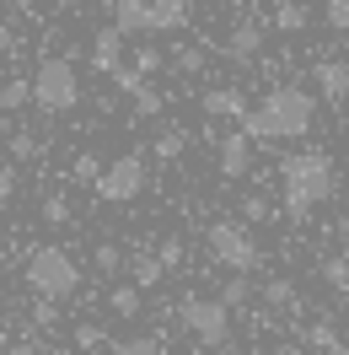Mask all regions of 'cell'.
<instances>
[{
	"mask_svg": "<svg viewBox=\"0 0 349 355\" xmlns=\"http://www.w3.org/2000/svg\"><path fill=\"white\" fill-rule=\"evenodd\" d=\"M220 49H226L231 65H253V60L263 54V22H258V17H242V22L226 33V44H220Z\"/></svg>",
	"mask_w": 349,
	"mask_h": 355,
	"instance_id": "obj_8",
	"label": "cell"
},
{
	"mask_svg": "<svg viewBox=\"0 0 349 355\" xmlns=\"http://www.w3.org/2000/svg\"><path fill=\"white\" fill-rule=\"evenodd\" d=\"M60 323V302H48V296H33V323L27 329L38 334V329H54Z\"/></svg>",
	"mask_w": 349,
	"mask_h": 355,
	"instance_id": "obj_27",
	"label": "cell"
},
{
	"mask_svg": "<svg viewBox=\"0 0 349 355\" xmlns=\"http://www.w3.org/2000/svg\"><path fill=\"white\" fill-rule=\"evenodd\" d=\"M97 173H102L97 151H75V162H70V178H75V183H97Z\"/></svg>",
	"mask_w": 349,
	"mask_h": 355,
	"instance_id": "obj_29",
	"label": "cell"
},
{
	"mask_svg": "<svg viewBox=\"0 0 349 355\" xmlns=\"http://www.w3.org/2000/svg\"><path fill=\"white\" fill-rule=\"evenodd\" d=\"M177 323L204 350H226L231 345V307L220 296H183L177 302Z\"/></svg>",
	"mask_w": 349,
	"mask_h": 355,
	"instance_id": "obj_6",
	"label": "cell"
},
{
	"mask_svg": "<svg viewBox=\"0 0 349 355\" xmlns=\"http://www.w3.org/2000/svg\"><path fill=\"white\" fill-rule=\"evenodd\" d=\"M323 355H349V345H344V339H339V345H333V350H323Z\"/></svg>",
	"mask_w": 349,
	"mask_h": 355,
	"instance_id": "obj_40",
	"label": "cell"
},
{
	"mask_svg": "<svg viewBox=\"0 0 349 355\" xmlns=\"http://www.w3.org/2000/svg\"><path fill=\"white\" fill-rule=\"evenodd\" d=\"M108 307H113V318H140L145 291H140V286H113V291H108Z\"/></svg>",
	"mask_w": 349,
	"mask_h": 355,
	"instance_id": "obj_18",
	"label": "cell"
},
{
	"mask_svg": "<svg viewBox=\"0 0 349 355\" xmlns=\"http://www.w3.org/2000/svg\"><path fill=\"white\" fill-rule=\"evenodd\" d=\"M263 302L274 312H290L301 296H296V280H285V275H274V280H263Z\"/></svg>",
	"mask_w": 349,
	"mask_h": 355,
	"instance_id": "obj_19",
	"label": "cell"
},
{
	"mask_svg": "<svg viewBox=\"0 0 349 355\" xmlns=\"http://www.w3.org/2000/svg\"><path fill=\"white\" fill-rule=\"evenodd\" d=\"M124 65H129L134 76H145V81H151V76H156L161 65H167V60H161V49H151V44H145L140 54H134V60H124Z\"/></svg>",
	"mask_w": 349,
	"mask_h": 355,
	"instance_id": "obj_28",
	"label": "cell"
},
{
	"mask_svg": "<svg viewBox=\"0 0 349 355\" xmlns=\"http://www.w3.org/2000/svg\"><path fill=\"white\" fill-rule=\"evenodd\" d=\"M220 173L226 178H247L253 173V140H247L242 130L220 135Z\"/></svg>",
	"mask_w": 349,
	"mask_h": 355,
	"instance_id": "obj_13",
	"label": "cell"
},
{
	"mask_svg": "<svg viewBox=\"0 0 349 355\" xmlns=\"http://www.w3.org/2000/svg\"><path fill=\"white\" fill-rule=\"evenodd\" d=\"M6 44H11V27H0V49H6Z\"/></svg>",
	"mask_w": 349,
	"mask_h": 355,
	"instance_id": "obj_42",
	"label": "cell"
},
{
	"mask_svg": "<svg viewBox=\"0 0 349 355\" xmlns=\"http://www.w3.org/2000/svg\"><path fill=\"white\" fill-rule=\"evenodd\" d=\"M172 70H183V76H199V70H204V49H177V54H172Z\"/></svg>",
	"mask_w": 349,
	"mask_h": 355,
	"instance_id": "obj_36",
	"label": "cell"
},
{
	"mask_svg": "<svg viewBox=\"0 0 349 355\" xmlns=\"http://www.w3.org/2000/svg\"><path fill=\"white\" fill-rule=\"evenodd\" d=\"M11 194H17V167L6 162V167H0V205L11 200Z\"/></svg>",
	"mask_w": 349,
	"mask_h": 355,
	"instance_id": "obj_38",
	"label": "cell"
},
{
	"mask_svg": "<svg viewBox=\"0 0 349 355\" xmlns=\"http://www.w3.org/2000/svg\"><path fill=\"white\" fill-rule=\"evenodd\" d=\"M124 65V33L118 27H97V38H91V70L97 76H113V70Z\"/></svg>",
	"mask_w": 349,
	"mask_h": 355,
	"instance_id": "obj_11",
	"label": "cell"
},
{
	"mask_svg": "<svg viewBox=\"0 0 349 355\" xmlns=\"http://www.w3.org/2000/svg\"><path fill=\"white\" fill-rule=\"evenodd\" d=\"M339 259H344V264H349V232H344V248H339Z\"/></svg>",
	"mask_w": 349,
	"mask_h": 355,
	"instance_id": "obj_41",
	"label": "cell"
},
{
	"mask_svg": "<svg viewBox=\"0 0 349 355\" xmlns=\"http://www.w3.org/2000/svg\"><path fill=\"white\" fill-rule=\"evenodd\" d=\"M70 216H75V210H70L65 194H48V200H44V221H48V226H65Z\"/></svg>",
	"mask_w": 349,
	"mask_h": 355,
	"instance_id": "obj_34",
	"label": "cell"
},
{
	"mask_svg": "<svg viewBox=\"0 0 349 355\" xmlns=\"http://www.w3.org/2000/svg\"><path fill=\"white\" fill-rule=\"evenodd\" d=\"M6 355H44V345L33 334H22V339H6Z\"/></svg>",
	"mask_w": 349,
	"mask_h": 355,
	"instance_id": "obj_37",
	"label": "cell"
},
{
	"mask_svg": "<svg viewBox=\"0 0 349 355\" xmlns=\"http://www.w3.org/2000/svg\"><path fill=\"white\" fill-rule=\"evenodd\" d=\"M151 151H156V162H177V156L188 151V135H183V130H161Z\"/></svg>",
	"mask_w": 349,
	"mask_h": 355,
	"instance_id": "obj_23",
	"label": "cell"
},
{
	"mask_svg": "<svg viewBox=\"0 0 349 355\" xmlns=\"http://www.w3.org/2000/svg\"><path fill=\"white\" fill-rule=\"evenodd\" d=\"M220 355H231V345H226V350H220Z\"/></svg>",
	"mask_w": 349,
	"mask_h": 355,
	"instance_id": "obj_43",
	"label": "cell"
},
{
	"mask_svg": "<svg viewBox=\"0 0 349 355\" xmlns=\"http://www.w3.org/2000/svg\"><path fill=\"white\" fill-rule=\"evenodd\" d=\"M323 22L333 33H349V0H323Z\"/></svg>",
	"mask_w": 349,
	"mask_h": 355,
	"instance_id": "obj_33",
	"label": "cell"
},
{
	"mask_svg": "<svg viewBox=\"0 0 349 355\" xmlns=\"http://www.w3.org/2000/svg\"><path fill=\"white\" fill-rule=\"evenodd\" d=\"M199 108H204V119H231V124H242V113L253 108V103H247L237 87H210L199 97Z\"/></svg>",
	"mask_w": 349,
	"mask_h": 355,
	"instance_id": "obj_12",
	"label": "cell"
},
{
	"mask_svg": "<svg viewBox=\"0 0 349 355\" xmlns=\"http://www.w3.org/2000/svg\"><path fill=\"white\" fill-rule=\"evenodd\" d=\"M145 17H151V0H113V27L129 38V33H145Z\"/></svg>",
	"mask_w": 349,
	"mask_h": 355,
	"instance_id": "obj_15",
	"label": "cell"
},
{
	"mask_svg": "<svg viewBox=\"0 0 349 355\" xmlns=\"http://www.w3.org/2000/svg\"><path fill=\"white\" fill-rule=\"evenodd\" d=\"M188 22H194V0H151L145 33H183Z\"/></svg>",
	"mask_w": 349,
	"mask_h": 355,
	"instance_id": "obj_10",
	"label": "cell"
},
{
	"mask_svg": "<svg viewBox=\"0 0 349 355\" xmlns=\"http://www.w3.org/2000/svg\"><path fill=\"white\" fill-rule=\"evenodd\" d=\"M91 269L108 275V280H113V275H124V248H118V243H97V248H91Z\"/></svg>",
	"mask_w": 349,
	"mask_h": 355,
	"instance_id": "obj_21",
	"label": "cell"
},
{
	"mask_svg": "<svg viewBox=\"0 0 349 355\" xmlns=\"http://www.w3.org/2000/svg\"><path fill=\"white\" fill-rule=\"evenodd\" d=\"M204 243H210V259H215L226 275H253V269L263 264V248L253 243V226L242 221H210V232H204Z\"/></svg>",
	"mask_w": 349,
	"mask_h": 355,
	"instance_id": "obj_5",
	"label": "cell"
},
{
	"mask_svg": "<svg viewBox=\"0 0 349 355\" xmlns=\"http://www.w3.org/2000/svg\"><path fill=\"white\" fill-rule=\"evenodd\" d=\"M6 151H11V162H33V156H38V135L17 130L11 140H6Z\"/></svg>",
	"mask_w": 349,
	"mask_h": 355,
	"instance_id": "obj_30",
	"label": "cell"
},
{
	"mask_svg": "<svg viewBox=\"0 0 349 355\" xmlns=\"http://www.w3.org/2000/svg\"><path fill=\"white\" fill-rule=\"evenodd\" d=\"M27 108H38L44 119H65V113L81 108V76H75V65L65 54H48L44 65L33 70V103Z\"/></svg>",
	"mask_w": 349,
	"mask_h": 355,
	"instance_id": "obj_4",
	"label": "cell"
},
{
	"mask_svg": "<svg viewBox=\"0 0 349 355\" xmlns=\"http://www.w3.org/2000/svg\"><path fill=\"white\" fill-rule=\"evenodd\" d=\"M129 103H134V113H140V119H156V113H161V92H156L151 81H140V87L129 92Z\"/></svg>",
	"mask_w": 349,
	"mask_h": 355,
	"instance_id": "obj_25",
	"label": "cell"
},
{
	"mask_svg": "<svg viewBox=\"0 0 349 355\" xmlns=\"http://www.w3.org/2000/svg\"><path fill=\"white\" fill-rule=\"evenodd\" d=\"M22 280H27V291H33V296H48V302H70V296L81 291V264L70 259L65 248L44 243V248H33V253H27Z\"/></svg>",
	"mask_w": 349,
	"mask_h": 355,
	"instance_id": "obj_3",
	"label": "cell"
},
{
	"mask_svg": "<svg viewBox=\"0 0 349 355\" xmlns=\"http://www.w3.org/2000/svg\"><path fill=\"white\" fill-rule=\"evenodd\" d=\"M33 6H38V0H11V11H33Z\"/></svg>",
	"mask_w": 349,
	"mask_h": 355,
	"instance_id": "obj_39",
	"label": "cell"
},
{
	"mask_svg": "<svg viewBox=\"0 0 349 355\" xmlns=\"http://www.w3.org/2000/svg\"><path fill=\"white\" fill-rule=\"evenodd\" d=\"M124 269H129V286H140V291H156V286H161V275H167L151 248H134L129 259H124Z\"/></svg>",
	"mask_w": 349,
	"mask_h": 355,
	"instance_id": "obj_14",
	"label": "cell"
},
{
	"mask_svg": "<svg viewBox=\"0 0 349 355\" xmlns=\"http://www.w3.org/2000/svg\"><path fill=\"white\" fill-rule=\"evenodd\" d=\"M280 183H285V216L290 221H306L323 200L339 194V167L328 151H290L280 156Z\"/></svg>",
	"mask_w": 349,
	"mask_h": 355,
	"instance_id": "obj_2",
	"label": "cell"
},
{
	"mask_svg": "<svg viewBox=\"0 0 349 355\" xmlns=\"http://www.w3.org/2000/svg\"><path fill=\"white\" fill-rule=\"evenodd\" d=\"M274 27H280V33H306V27H312V11H306L301 0H280V6H274Z\"/></svg>",
	"mask_w": 349,
	"mask_h": 355,
	"instance_id": "obj_17",
	"label": "cell"
},
{
	"mask_svg": "<svg viewBox=\"0 0 349 355\" xmlns=\"http://www.w3.org/2000/svg\"><path fill=\"white\" fill-rule=\"evenodd\" d=\"M317 119V97L306 87H269L263 103L242 113V135L253 146H269V140H301Z\"/></svg>",
	"mask_w": 349,
	"mask_h": 355,
	"instance_id": "obj_1",
	"label": "cell"
},
{
	"mask_svg": "<svg viewBox=\"0 0 349 355\" xmlns=\"http://www.w3.org/2000/svg\"><path fill=\"white\" fill-rule=\"evenodd\" d=\"M312 87L323 103H344L349 97V60H317L312 65Z\"/></svg>",
	"mask_w": 349,
	"mask_h": 355,
	"instance_id": "obj_9",
	"label": "cell"
},
{
	"mask_svg": "<svg viewBox=\"0 0 349 355\" xmlns=\"http://www.w3.org/2000/svg\"><path fill=\"white\" fill-rule=\"evenodd\" d=\"M156 259H161V269H177L183 259H188V248H183V237H161V243H156Z\"/></svg>",
	"mask_w": 349,
	"mask_h": 355,
	"instance_id": "obj_31",
	"label": "cell"
},
{
	"mask_svg": "<svg viewBox=\"0 0 349 355\" xmlns=\"http://www.w3.org/2000/svg\"><path fill=\"white\" fill-rule=\"evenodd\" d=\"M70 345H75L81 355H91V350H102V345H108V334L97 329V323H75V329H70Z\"/></svg>",
	"mask_w": 349,
	"mask_h": 355,
	"instance_id": "obj_24",
	"label": "cell"
},
{
	"mask_svg": "<svg viewBox=\"0 0 349 355\" xmlns=\"http://www.w3.org/2000/svg\"><path fill=\"white\" fill-rule=\"evenodd\" d=\"M102 350L108 355H167V339L161 334H124V339H113Z\"/></svg>",
	"mask_w": 349,
	"mask_h": 355,
	"instance_id": "obj_16",
	"label": "cell"
},
{
	"mask_svg": "<svg viewBox=\"0 0 349 355\" xmlns=\"http://www.w3.org/2000/svg\"><path fill=\"white\" fill-rule=\"evenodd\" d=\"M220 302H226L231 312L247 307V302H253V280H247V275H231V280H220Z\"/></svg>",
	"mask_w": 349,
	"mask_h": 355,
	"instance_id": "obj_22",
	"label": "cell"
},
{
	"mask_svg": "<svg viewBox=\"0 0 349 355\" xmlns=\"http://www.w3.org/2000/svg\"><path fill=\"white\" fill-rule=\"evenodd\" d=\"M145 183H151V167H145V156L140 151H124V156H113L108 167L97 173V200L102 205H129V200H140L145 194Z\"/></svg>",
	"mask_w": 349,
	"mask_h": 355,
	"instance_id": "obj_7",
	"label": "cell"
},
{
	"mask_svg": "<svg viewBox=\"0 0 349 355\" xmlns=\"http://www.w3.org/2000/svg\"><path fill=\"white\" fill-rule=\"evenodd\" d=\"M323 280H328L333 291H349V264L339 259V253H333V259H323Z\"/></svg>",
	"mask_w": 349,
	"mask_h": 355,
	"instance_id": "obj_35",
	"label": "cell"
},
{
	"mask_svg": "<svg viewBox=\"0 0 349 355\" xmlns=\"http://www.w3.org/2000/svg\"><path fill=\"white\" fill-rule=\"evenodd\" d=\"M306 345H312V350H333V345H339V329H333V323H312V329H306Z\"/></svg>",
	"mask_w": 349,
	"mask_h": 355,
	"instance_id": "obj_32",
	"label": "cell"
},
{
	"mask_svg": "<svg viewBox=\"0 0 349 355\" xmlns=\"http://www.w3.org/2000/svg\"><path fill=\"white\" fill-rule=\"evenodd\" d=\"M27 103H33V81H27V76H11V81H0V108H6V113L27 108Z\"/></svg>",
	"mask_w": 349,
	"mask_h": 355,
	"instance_id": "obj_20",
	"label": "cell"
},
{
	"mask_svg": "<svg viewBox=\"0 0 349 355\" xmlns=\"http://www.w3.org/2000/svg\"><path fill=\"white\" fill-rule=\"evenodd\" d=\"M269 216H274L269 194H242V221H247V226H263Z\"/></svg>",
	"mask_w": 349,
	"mask_h": 355,
	"instance_id": "obj_26",
	"label": "cell"
}]
</instances>
